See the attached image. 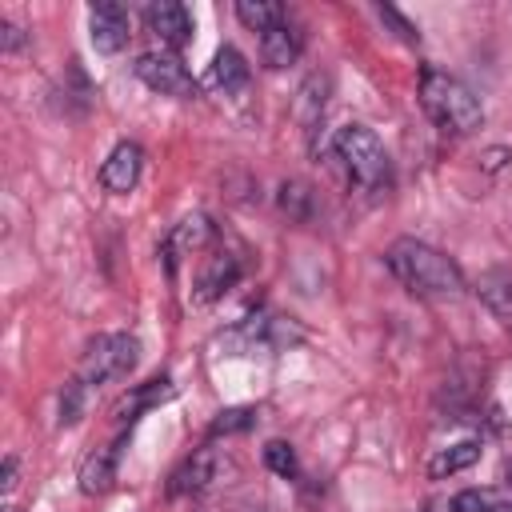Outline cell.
Listing matches in <instances>:
<instances>
[{"instance_id": "1", "label": "cell", "mask_w": 512, "mask_h": 512, "mask_svg": "<svg viewBox=\"0 0 512 512\" xmlns=\"http://www.w3.org/2000/svg\"><path fill=\"white\" fill-rule=\"evenodd\" d=\"M384 264L388 272L412 292V296H424V300H456L468 280L460 272V264L452 256H444L440 248L416 240V236H400L388 244L384 252Z\"/></svg>"}, {"instance_id": "2", "label": "cell", "mask_w": 512, "mask_h": 512, "mask_svg": "<svg viewBox=\"0 0 512 512\" xmlns=\"http://www.w3.org/2000/svg\"><path fill=\"white\" fill-rule=\"evenodd\" d=\"M420 108L444 136H472L484 124V108H480L476 92L444 68L420 72Z\"/></svg>"}, {"instance_id": "3", "label": "cell", "mask_w": 512, "mask_h": 512, "mask_svg": "<svg viewBox=\"0 0 512 512\" xmlns=\"http://www.w3.org/2000/svg\"><path fill=\"white\" fill-rule=\"evenodd\" d=\"M332 152L336 160L344 164L348 180L364 192H380L392 184V164H388V152L380 144V136L364 124H344L336 136H332Z\"/></svg>"}, {"instance_id": "4", "label": "cell", "mask_w": 512, "mask_h": 512, "mask_svg": "<svg viewBox=\"0 0 512 512\" xmlns=\"http://www.w3.org/2000/svg\"><path fill=\"white\" fill-rule=\"evenodd\" d=\"M140 360V340L128 336V332H100L96 340H88L80 364H76V384H84L88 392L116 380V376H128Z\"/></svg>"}, {"instance_id": "5", "label": "cell", "mask_w": 512, "mask_h": 512, "mask_svg": "<svg viewBox=\"0 0 512 512\" xmlns=\"http://www.w3.org/2000/svg\"><path fill=\"white\" fill-rule=\"evenodd\" d=\"M132 72H136L152 92H160V96L192 100V96L200 92V84H196V76L188 72V64H184L176 52H168V48L140 52V56H136V64H132Z\"/></svg>"}, {"instance_id": "6", "label": "cell", "mask_w": 512, "mask_h": 512, "mask_svg": "<svg viewBox=\"0 0 512 512\" xmlns=\"http://www.w3.org/2000/svg\"><path fill=\"white\" fill-rule=\"evenodd\" d=\"M88 36H92V48L112 56L120 48H128V36H132V16L124 4L116 0H96L88 8Z\"/></svg>"}, {"instance_id": "7", "label": "cell", "mask_w": 512, "mask_h": 512, "mask_svg": "<svg viewBox=\"0 0 512 512\" xmlns=\"http://www.w3.org/2000/svg\"><path fill=\"white\" fill-rule=\"evenodd\" d=\"M144 24L160 40V48H168V52H180L192 40V12L176 0H152L144 8Z\"/></svg>"}, {"instance_id": "8", "label": "cell", "mask_w": 512, "mask_h": 512, "mask_svg": "<svg viewBox=\"0 0 512 512\" xmlns=\"http://www.w3.org/2000/svg\"><path fill=\"white\" fill-rule=\"evenodd\" d=\"M140 168H144V148H140L136 140H120V144L108 152V160L100 164V184H104L112 196H124V192L136 188Z\"/></svg>"}, {"instance_id": "9", "label": "cell", "mask_w": 512, "mask_h": 512, "mask_svg": "<svg viewBox=\"0 0 512 512\" xmlns=\"http://www.w3.org/2000/svg\"><path fill=\"white\" fill-rule=\"evenodd\" d=\"M124 440L128 436H116L112 444H104V448H96V452L84 456V464H80V492L84 496H104L116 484V464H120Z\"/></svg>"}, {"instance_id": "10", "label": "cell", "mask_w": 512, "mask_h": 512, "mask_svg": "<svg viewBox=\"0 0 512 512\" xmlns=\"http://www.w3.org/2000/svg\"><path fill=\"white\" fill-rule=\"evenodd\" d=\"M476 296H480L484 308L512 332V264H492L488 272H480Z\"/></svg>"}, {"instance_id": "11", "label": "cell", "mask_w": 512, "mask_h": 512, "mask_svg": "<svg viewBox=\"0 0 512 512\" xmlns=\"http://www.w3.org/2000/svg\"><path fill=\"white\" fill-rule=\"evenodd\" d=\"M216 472H220V456H216L212 448H200L196 456H188V460L172 472L168 496H196V492H204V488L216 480Z\"/></svg>"}, {"instance_id": "12", "label": "cell", "mask_w": 512, "mask_h": 512, "mask_svg": "<svg viewBox=\"0 0 512 512\" xmlns=\"http://www.w3.org/2000/svg\"><path fill=\"white\" fill-rule=\"evenodd\" d=\"M300 52H304V32L292 20H284V24H276L272 32L260 36V60L268 68H276V72L288 68V64H296Z\"/></svg>"}, {"instance_id": "13", "label": "cell", "mask_w": 512, "mask_h": 512, "mask_svg": "<svg viewBox=\"0 0 512 512\" xmlns=\"http://www.w3.org/2000/svg\"><path fill=\"white\" fill-rule=\"evenodd\" d=\"M204 84L208 88H216V92H244V84H248V60L232 48V44H224V48H216V56H212V64H208V76H204Z\"/></svg>"}, {"instance_id": "14", "label": "cell", "mask_w": 512, "mask_h": 512, "mask_svg": "<svg viewBox=\"0 0 512 512\" xmlns=\"http://www.w3.org/2000/svg\"><path fill=\"white\" fill-rule=\"evenodd\" d=\"M208 236H212L208 216H188V220H180V224L168 232V240H164V260H168V272H176V260H180V256H188V252L204 248V244H208Z\"/></svg>"}, {"instance_id": "15", "label": "cell", "mask_w": 512, "mask_h": 512, "mask_svg": "<svg viewBox=\"0 0 512 512\" xmlns=\"http://www.w3.org/2000/svg\"><path fill=\"white\" fill-rule=\"evenodd\" d=\"M236 280H240V264H236V256L216 252V256H208V264H204V272H200V280H196V300L208 304V300H216L220 292H228Z\"/></svg>"}, {"instance_id": "16", "label": "cell", "mask_w": 512, "mask_h": 512, "mask_svg": "<svg viewBox=\"0 0 512 512\" xmlns=\"http://www.w3.org/2000/svg\"><path fill=\"white\" fill-rule=\"evenodd\" d=\"M480 460V440H456L448 448H440L432 460H428V476L432 480H444V476H456L464 468H472Z\"/></svg>"}, {"instance_id": "17", "label": "cell", "mask_w": 512, "mask_h": 512, "mask_svg": "<svg viewBox=\"0 0 512 512\" xmlns=\"http://www.w3.org/2000/svg\"><path fill=\"white\" fill-rule=\"evenodd\" d=\"M236 20L248 28V32H272L276 24L288 20V8L276 4V0H236Z\"/></svg>"}, {"instance_id": "18", "label": "cell", "mask_w": 512, "mask_h": 512, "mask_svg": "<svg viewBox=\"0 0 512 512\" xmlns=\"http://www.w3.org/2000/svg\"><path fill=\"white\" fill-rule=\"evenodd\" d=\"M172 396V380L168 376H156V380H148V384H136L132 388V396L116 408V416H124V420H132V416H140L144 408H156V404H164Z\"/></svg>"}, {"instance_id": "19", "label": "cell", "mask_w": 512, "mask_h": 512, "mask_svg": "<svg viewBox=\"0 0 512 512\" xmlns=\"http://www.w3.org/2000/svg\"><path fill=\"white\" fill-rule=\"evenodd\" d=\"M324 76H308L304 84H300V100H296V112H300V124H304V132H316V124H320V116H324Z\"/></svg>"}, {"instance_id": "20", "label": "cell", "mask_w": 512, "mask_h": 512, "mask_svg": "<svg viewBox=\"0 0 512 512\" xmlns=\"http://www.w3.org/2000/svg\"><path fill=\"white\" fill-rule=\"evenodd\" d=\"M88 396H92V392H88L84 384L68 380V384H64V392H60V420H56V424H60V428H72V424L84 416V408H88Z\"/></svg>"}, {"instance_id": "21", "label": "cell", "mask_w": 512, "mask_h": 512, "mask_svg": "<svg viewBox=\"0 0 512 512\" xmlns=\"http://www.w3.org/2000/svg\"><path fill=\"white\" fill-rule=\"evenodd\" d=\"M252 408H224L212 424H208V440H216V436H232V432H244V428H252Z\"/></svg>"}, {"instance_id": "22", "label": "cell", "mask_w": 512, "mask_h": 512, "mask_svg": "<svg viewBox=\"0 0 512 512\" xmlns=\"http://www.w3.org/2000/svg\"><path fill=\"white\" fill-rule=\"evenodd\" d=\"M264 464L276 472V476H296V452H292V444H284V440H268L264 444Z\"/></svg>"}, {"instance_id": "23", "label": "cell", "mask_w": 512, "mask_h": 512, "mask_svg": "<svg viewBox=\"0 0 512 512\" xmlns=\"http://www.w3.org/2000/svg\"><path fill=\"white\" fill-rule=\"evenodd\" d=\"M376 16H380V20H384V24H388V28H392V32H396L404 44H416V40H420L416 24H412V20H408L400 8H392V4H376Z\"/></svg>"}, {"instance_id": "24", "label": "cell", "mask_w": 512, "mask_h": 512, "mask_svg": "<svg viewBox=\"0 0 512 512\" xmlns=\"http://www.w3.org/2000/svg\"><path fill=\"white\" fill-rule=\"evenodd\" d=\"M492 508H496V500L484 488H464L452 496V512H492Z\"/></svg>"}, {"instance_id": "25", "label": "cell", "mask_w": 512, "mask_h": 512, "mask_svg": "<svg viewBox=\"0 0 512 512\" xmlns=\"http://www.w3.org/2000/svg\"><path fill=\"white\" fill-rule=\"evenodd\" d=\"M280 208H284L288 216L304 220V216H308V188H304V184H284V188H280Z\"/></svg>"}, {"instance_id": "26", "label": "cell", "mask_w": 512, "mask_h": 512, "mask_svg": "<svg viewBox=\"0 0 512 512\" xmlns=\"http://www.w3.org/2000/svg\"><path fill=\"white\" fill-rule=\"evenodd\" d=\"M24 44H28V32L20 24H12V20H0V48L4 52H20Z\"/></svg>"}, {"instance_id": "27", "label": "cell", "mask_w": 512, "mask_h": 512, "mask_svg": "<svg viewBox=\"0 0 512 512\" xmlns=\"http://www.w3.org/2000/svg\"><path fill=\"white\" fill-rule=\"evenodd\" d=\"M16 488V456H4V492Z\"/></svg>"}, {"instance_id": "28", "label": "cell", "mask_w": 512, "mask_h": 512, "mask_svg": "<svg viewBox=\"0 0 512 512\" xmlns=\"http://www.w3.org/2000/svg\"><path fill=\"white\" fill-rule=\"evenodd\" d=\"M504 160H508V148H492V152H488V172H496Z\"/></svg>"}, {"instance_id": "29", "label": "cell", "mask_w": 512, "mask_h": 512, "mask_svg": "<svg viewBox=\"0 0 512 512\" xmlns=\"http://www.w3.org/2000/svg\"><path fill=\"white\" fill-rule=\"evenodd\" d=\"M492 512H512V504H496V508H492Z\"/></svg>"}, {"instance_id": "30", "label": "cell", "mask_w": 512, "mask_h": 512, "mask_svg": "<svg viewBox=\"0 0 512 512\" xmlns=\"http://www.w3.org/2000/svg\"><path fill=\"white\" fill-rule=\"evenodd\" d=\"M504 472H508V484H512V460H508V468H504Z\"/></svg>"}]
</instances>
